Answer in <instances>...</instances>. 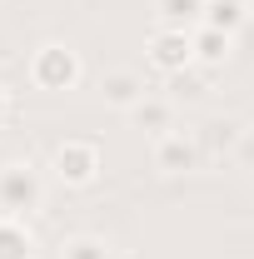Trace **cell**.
Returning <instances> with one entry per match:
<instances>
[{"instance_id": "6da1fadb", "label": "cell", "mask_w": 254, "mask_h": 259, "mask_svg": "<svg viewBox=\"0 0 254 259\" xmlns=\"http://www.w3.org/2000/svg\"><path fill=\"white\" fill-rule=\"evenodd\" d=\"M45 209V169L35 160L0 164V220H30Z\"/></svg>"}, {"instance_id": "7a4b0ae2", "label": "cell", "mask_w": 254, "mask_h": 259, "mask_svg": "<svg viewBox=\"0 0 254 259\" xmlns=\"http://www.w3.org/2000/svg\"><path fill=\"white\" fill-rule=\"evenodd\" d=\"M25 75H30L35 90L65 95V90H75V85L85 80V60H80V50H75L70 40H45V45H35Z\"/></svg>"}, {"instance_id": "3957f363", "label": "cell", "mask_w": 254, "mask_h": 259, "mask_svg": "<svg viewBox=\"0 0 254 259\" xmlns=\"http://www.w3.org/2000/svg\"><path fill=\"white\" fill-rule=\"evenodd\" d=\"M100 169H105V155H100L95 140H85V135H70V140H60L50 150V175L60 180L65 190H90L100 180Z\"/></svg>"}, {"instance_id": "277c9868", "label": "cell", "mask_w": 254, "mask_h": 259, "mask_svg": "<svg viewBox=\"0 0 254 259\" xmlns=\"http://www.w3.org/2000/svg\"><path fill=\"white\" fill-rule=\"evenodd\" d=\"M150 160L159 175H190L204 164V140L194 130H170V135L150 140Z\"/></svg>"}, {"instance_id": "5b68a950", "label": "cell", "mask_w": 254, "mask_h": 259, "mask_svg": "<svg viewBox=\"0 0 254 259\" xmlns=\"http://www.w3.org/2000/svg\"><path fill=\"white\" fill-rule=\"evenodd\" d=\"M145 60L155 65L159 75H180L194 65V30H170V25H155V35L145 40Z\"/></svg>"}, {"instance_id": "8992f818", "label": "cell", "mask_w": 254, "mask_h": 259, "mask_svg": "<svg viewBox=\"0 0 254 259\" xmlns=\"http://www.w3.org/2000/svg\"><path fill=\"white\" fill-rule=\"evenodd\" d=\"M145 95H150V85H145L140 70H110V75L100 80V100H105L110 110H120V115H130Z\"/></svg>"}, {"instance_id": "52a82bcc", "label": "cell", "mask_w": 254, "mask_h": 259, "mask_svg": "<svg viewBox=\"0 0 254 259\" xmlns=\"http://www.w3.org/2000/svg\"><path fill=\"white\" fill-rule=\"evenodd\" d=\"M125 120L140 130L145 140H159V135H170V130H175V100H170V95H155V90H150V95L140 100V105L130 110Z\"/></svg>"}, {"instance_id": "ba28073f", "label": "cell", "mask_w": 254, "mask_h": 259, "mask_svg": "<svg viewBox=\"0 0 254 259\" xmlns=\"http://www.w3.org/2000/svg\"><path fill=\"white\" fill-rule=\"evenodd\" d=\"M229 55H234V35L209 30V25H199V30H194V65L220 70V65H229Z\"/></svg>"}, {"instance_id": "9c48e42d", "label": "cell", "mask_w": 254, "mask_h": 259, "mask_svg": "<svg viewBox=\"0 0 254 259\" xmlns=\"http://www.w3.org/2000/svg\"><path fill=\"white\" fill-rule=\"evenodd\" d=\"M40 239H35L30 220H0V259H35Z\"/></svg>"}, {"instance_id": "30bf717a", "label": "cell", "mask_w": 254, "mask_h": 259, "mask_svg": "<svg viewBox=\"0 0 254 259\" xmlns=\"http://www.w3.org/2000/svg\"><path fill=\"white\" fill-rule=\"evenodd\" d=\"M244 20H249V0H209L199 25H209V30H224V35H234V40H239Z\"/></svg>"}, {"instance_id": "8fae6325", "label": "cell", "mask_w": 254, "mask_h": 259, "mask_svg": "<svg viewBox=\"0 0 254 259\" xmlns=\"http://www.w3.org/2000/svg\"><path fill=\"white\" fill-rule=\"evenodd\" d=\"M209 0H155V20L170 30H199Z\"/></svg>"}, {"instance_id": "7c38bea8", "label": "cell", "mask_w": 254, "mask_h": 259, "mask_svg": "<svg viewBox=\"0 0 254 259\" xmlns=\"http://www.w3.org/2000/svg\"><path fill=\"white\" fill-rule=\"evenodd\" d=\"M60 259H120V249L105 234H70L60 244Z\"/></svg>"}, {"instance_id": "4fadbf2b", "label": "cell", "mask_w": 254, "mask_h": 259, "mask_svg": "<svg viewBox=\"0 0 254 259\" xmlns=\"http://www.w3.org/2000/svg\"><path fill=\"white\" fill-rule=\"evenodd\" d=\"M170 100H204L209 95V70L204 65H190V70H180V75H170Z\"/></svg>"}, {"instance_id": "5bb4252c", "label": "cell", "mask_w": 254, "mask_h": 259, "mask_svg": "<svg viewBox=\"0 0 254 259\" xmlns=\"http://www.w3.org/2000/svg\"><path fill=\"white\" fill-rule=\"evenodd\" d=\"M209 145H215V155H239V145H244V120H234V115H224L209 125Z\"/></svg>"}, {"instance_id": "9a60e30c", "label": "cell", "mask_w": 254, "mask_h": 259, "mask_svg": "<svg viewBox=\"0 0 254 259\" xmlns=\"http://www.w3.org/2000/svg\"><path fill=\"white\" fill-rule=\"evenodd\" d=\"M10 115H15V95H10V90L0 85V130L10 125Z\"/></svg>"}, {"instance_id": "2e32d148", "label": "cell", "mask_w": 254, "mask_h": 259, "mask_svg": "<svg viewBox=\"0 0 254 259\" xmlns=\"http://www.w3.org/2000/svg\"><path fill=\"white\" fill-rule=\"evenodd\" d=\"M234 160H244V164H254V130H244V145H239V155Z\"/></svg>"}, {"instance_id": "e0dca14e", "label": "cell", "mask_w": 254, "mask_h": 259, "mask_svg": "<svg viewBox=\"0 0 254 259\" xmlns=\"http://www.w3.org/2000/svg\"><path fill=\"white\" fill-rule=\"evenodd\" d=\"M249 5H254V0H249Z\"/></svg>"}]
</instances>
